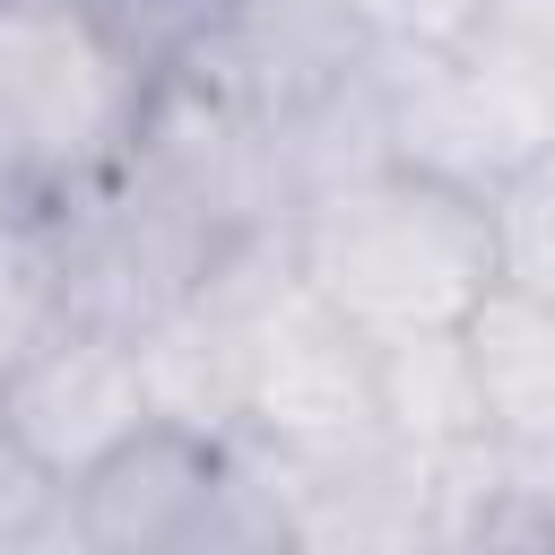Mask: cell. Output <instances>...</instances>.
Instances as JSON below:
<instances>
[{"label":"cell","instance_id":"6da1fadb","mask_svg":"<svg viewBox=\"0 0 555 555\" xmlns=\"http://www.w3.org/2000/svg\"><path fill=\"white\" fill-rule=\"evenodd\" d=\"M286 251H295V278L364 338L451 330L494 286L486 199L434 173H408L390 156L312 182L286 217Z\"/></svg>","mask_w":555,"mask_h":555},{"label":"cell","instance_id":"7a4b0ae2","mask_svg":"<svg viewBox=\"0 0 555 555\" xmlns=\"http://www.w3.org/2000/svg\"><path fill=\"white\" fill-rule=\"evenodd\" d=\"M147 69L78 0H0V173L52 208L130 156Z\"/></svg>","mask_w":555,"mask_h":555},{"label":"cell","instance_id":"3957f363","mask_svg":"<svg viewBox=\"0 0 555 555\" xmlns=\"http://www.w3.org/2000/svg\"><path fill=\"white\" fill-rule=\"evenodd\" d=\"M78 555H286L278 503L234 434L147 416L69 477Z\"/></svg>","mask_w":555,"mask_h":555},{"label":"cell","instance_id":"277c9868","mask_svg":"<svg viewBox=\"0 0 555 555\" xmlns=\"http://www.w3.org/2000/svg\"><path fill=\"white\" fill-rule=\"evenodd\" d=\"M373 139L390 165L486 199L494 182L555 165V78L512 69L477 43L373 52Z\"/></svg>","mask_w":555,"mask_h":555},{"label":"cell","instance_id":"5b68a950","mask_svg":"<svg viewBox=\"0 0 555 555\" xmlns=\"http://www.w3.org/2000/svg\"><path fill=\"white\" fill-rule=\"evenodd\" d=\"M364 61H373V43L356 35V17H347L338 0H225V9L208 17V35H199L173 69L286 130V121L312 113L321 95L356 87Z\"/></svg>","mask_w":555,"mask_h":555},{"label":"cell","instance_id":"8992f818","mask_svg":"<svg viewBox=\"0 0 555 555\" xmlns=\"http://www.w3.org/2000/svg\"><path fill=\"white\" fill-rule=\"evenodd\" d=\"M0 416H9L61 477H78L87 460H104L121 434L147 425V382H139V356H130V330L61 321V330L0 382Z\"/></svg>","mask_w":555,"mask_h":555},{"label":"cell","instance_id":"52a82bcc","mask_svg":"<svg viewBox=\"0 0 555 555\" xmlns=\"http://www.w3.org/2000/svg\"><path fill=\"white\" fill-rule=\"evenodd\" d=\"M460 347L477 373V416L512 451H555V295L486 286L460 312Z\"/></svg>","mask_w":555,"mask_h":555},{"label":"cell","instance_id":"ba28073f","mask_svg":"<svg viewBox=\"0 0 555 555\" xmlns=\"http://www.w3.org/2000/svg\"><path fill=\"white\" fill-rule=\"evenodd\" d=\"M364 364H373V425H382L390 442H408V451H451V442L486 434L460 321H451V330L364 338Z\"/></svg>","mask_w":555,"mask_h":555},{"label":"cell","instance_id":"9c48e42d","mask_svg":"<svg viewBox=\"0 0 555 555\" xmlns=\"http://www.w3.org/2000/svg\"><path fill=\"white\" fill-rule=\"evenodd\" d=\"M69 321V278H61V234L52 208L17 199L0 208V382Z\"/></svg>","mask_w":555,"mask_h":555},{"label":"cell","instance_id":"30bf717a","mask_svg":"<svg viewBox=\"0 0 555 555\" xmlns=\"http://www.w3.org/2000/svg\"><path fill=\"white\" fill-rule=\"evenodd\" d=\"M486 243H494V286L555 295V165H529L486 191Z\"/></svg>","mask_w":555,"mask_h":555},{"label":"cell","instance_id":"8fae6325","mask_svg":"<svg viewBox=\"0 0 555 555\" xmlns=\"http://www.w3.org/2000/svg\"><path fill=\"white\" fill-rule=\"evenodd\" d=\"M69 546V477L0 416V555Z\"/></svg>","mask_w":555,"mask_h":555},{"label":"cell","instance_id":"7c38bea8","mask_svg":"<svg viewBox=\"0 0 555 555\" xmlns=\"http://www.w3.org/2000/svg\"><path fill=\"white\" fill-rule=\"evenodd\" d=\"M338 9L373 52H434V43H468L477 26V0H338Z\"/></svg>","mask_w":555,"mask_h":555},{"label":"cell","instance_id":"4fadbf2b","mask_svg":"<svg viewBox=\"0 0 555 555\" xmlns=\"http://www.w3.org/2000/svg\"><path fill=\"white\" fill-rule=\"evenodd\" d=\"M468 43L494 52V61H512V69L555 78V0H477Z\"/></svg>","mask_w":555,"mask_h":555},{"label":"cell","instance_id":"5bb4252c","mask_svg":"<svg viewBox=\"0 0 555 555\" xmlns=\"http://www.w3.org/2000/svg\"><path fill=\"white\" fill-rule=\"evenodd\" d=\"M0 208H17V182H9V173H0Z\"/></svg>","mask_w":555,"mask_h":555}]
</instances>
